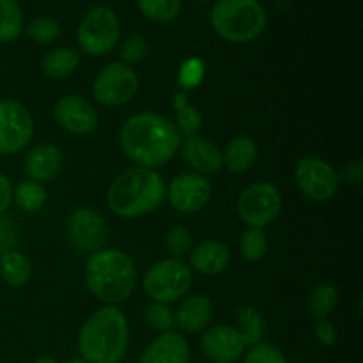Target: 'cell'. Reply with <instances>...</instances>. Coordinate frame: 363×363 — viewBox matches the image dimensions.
Segmentation results:
<instances>
[{"instance_id":"obj_44","label":"cell","mask_w":363,"mask_h":363,"mask_svg":"<svg viewBox=\"0 0 363 363\" xmlns=\"http://www.w3.org/2000/svg\"><path fill=\"white\" fill-rule=\"evenodd\" d=\"M66 363H87L85 360H69V362H66Z\"/></svg>"},{"instance_id":"obj_38","label":"cell","mask_w":363,"mask_h":363,"mask_svg":"<svg viewBox=\"0 0 363 363\" xmlns=\"http://www.w3.org/2000/svg\"><path fill=\"white\" fill-rule=\"evenodd\" d=\"M315 339H318V342L321 344V346H333L337 340V332L335 328H333V325L330 321H326V319H321V321H318V325H315Z\"/></svg>"},{"instance_id":"obj_27","label":"cell","mask_w":363,"mask_h":363,"mask_svg":"<svg viewBox=\"0 0 363 363\" xmlns=\"http://www.w3.org/2000/svg\"><path fill=\"white\" fill-rule=\"evenodd\" d=\"M13 201L18 208L25 213H38L45 206L46 190L41 183L35 181H23L13 190Z\"/></svg>"},{"instance_id":"obj_7","label":"cell","mask_w":363,"mask_h":363,"mask_svg":"<svg viewBox=\"0 0 363 363\" xmlns=\"http://www.w3.org/2000/svg\"><path fill=\"white\" fill-rule=\"evenodd\" d=\"M194 282V273L186 262L179 259H165L147 269L144 277V291L158 303H170L186 296Z\"/></svg>"},{"instance_id":"obj_23","label":"cell","mask_w":363,"mask_h":363,"mask_svg":"<svg viewBox=\"0 0 363 363\" xmlns=\"http://www.w3.org/2000/svg\"><path fill=\"white\" fill-rule=\"evenodd\" d=\"M30 261L16 250L0 255V275L9 286H25L30 279Z\"/></svg>"},{"instance_id":"obj_41","label":"cell","mask_w":363,"mask_h":363,"mask_svg":"<svg viewBox=\"0 0 363 363\" xmlns=\"http://www.w3.org/2000/svg\"><path fill=\"white\" fill-rule=\"evenodd\" d=\"M172 105H174V108H176V112H177V110L183 108V106H186L188 105L186 92H183V91L177 92V94L174 96V103H172Z\"/></svg>"},{"instance_id":"obj_10","label":"cell","mask_w":363,"mask_h":363,"mask_svg":"<svg viewBox=\"0 0 363 363\" xmlns=\"http://www.w3.org/2000/svg\"><path fill=\"white\" fill-rule=\"evenodd\" d=\"M298 188L314 202H326L339 191V174L319 156H305L294 170Z\"/></svg>"},{"instance_id":"obj_22","label":"cell","mask_w":363,"mask_h":363,"mask_svg":"<svg viewBox=\"0 0 363 363\" xmlns=\"http://www.w3.org/2000/svg\"><path fill=\"white\" fill-rule=\"evenodd\" d=\"M80 64V53L74 48H55L45 55L41 62L43 73L52 80H64L71 77Z\"/></svg>"},{"instance_id":"obj_30","label":"cell","mask_w":363,"mask_h":363,"mask_svg":"<svg viewBox=\"0 0 363 363\" xmlns=\"http://www.w3.org/2000/svg\"><path fill=\"white\" fill-rule=\"evenodd\" d=\"M27 35L32 41L39 43V45H52V43H55L59 39L60 25L53 18H38V20H34L27 27Z\"/></svg>"},{"instance_id":"obj_24","label":"cell","mask_w":363,"mask_h":363,"mask_svg":"<svg viewBox=\"0 0 363 363\" xmlns=\"http://www.w3.org/2000/svg\"><path fill=\"white\" fill-rule=\"evenodd\" d=\"M23 32V13L16 0H0V45L16 41Z\"/></svg>"},{"instance_id":"obj_16","label":"cell","mask_w":363,"mask_h":363,"mask_svg":"<svg viewBox=\"0 0 363 363\" xmlns=\"http://www.w3.org/2000/svg\"><path fill=\"white\" fill-rule=\"evenodd\" d=\"M181 156L197 174H215L222 169V151L204 137H188L181 144Z\"/></svg>"},{"instance_id":"obj_31","label":"cell","mask_w":363,"mask_h":363,"mask_svg":"<svg viewBox=\"0 0 363 363\" xmlns=\"http://www.w3.org/2000/svg\"><path fill=\"white\" fill-rule=\"evenodd\" d=\"M194 247V236L184 225H176L167 234V250L170 252L172 259H179L190 254Z\"/></svg>"},{"instance_id":"obj_42","label":"cell","mask_w":363,"mask_h":363,"mask_svg":"<svg viewBox=\"0 0 363 363\" xmlns=\"http://www.w3.org/2000/svg\"><path fill=\"white\" fill-rule=\"evenodd\" d=\"M34 363H57V362L53 360V358H50V357H39Z\"/></svg>"},{"instance_id":"obj_5","label":"cell","mask_w":363,"mask_h":363,"mask_svg":"<svg viewBox=\"0 0 363 363\" xmlns=\"http://www.w3.org/2000/svg\"><path fill=\"white\" fill-rule=\"evenodd\" d=\"M209 20L223 41L245 45L264 32L268 16L259 0H216Z\"/></svg>"},{"instance_id":"obj_39","label":"cell","mask_w":363,"mask_h":363,"mask_svg":"<svg viewBox=\"0 0 363 363\" xmlns=\"http://www.w3.org/2000/svg\"><path fill=\"white\" fill-rule=\"evenodd\" d=\"M342 179L346 181L347 184L358 186L363 179V163L360 162L347 163V165L342 169Z\"/></svg>"},{"instance_id":"obj_8","label":"cell","mask_w":363,"mask_h":363,"mask_svg":"<svg viewBox=\"0 0 363 363\" xmlns=\"http://www.w3.org/2000/svg\"><path fill=\"white\" fill-rule=\"evenodd\" d=\"M236 209L248 227L264 229L282 211V194L269 181H259L241 191Z\"/></svg>"},{"instance_id":"obj_14","label":"cell","mask_w":363,"mask_h":363,"mask_svg":"<svg viewBox=\"0 0 363 363\" xmlns=\"http://www.w3.org/2000/svg\"><path fill=\"white\" fill-rule=\"evenodd\" d=\"M201 350L213 363H236L243 357L247 344L234 326L216 325L202 333Z\"/></svg>"},{"instance_id":"obj_29","label":"cell","mask_w":363,"mask_h":363,"mask_svg":"<svg viewBox=\"0 0 363 363\" xmlns=\"http://www.w3.org/2000/svg\"><path fill=\"white\" fill-rule=\"evenodd\" d=\"M241 254L247 261H261L268 252V236H266L264 229H254L248 227L243 233L240 241Z\"/></svg>"},{"instance_id":"obj_13","label":"cell","mask_w":363,"mask_h":363,"mask_svg":"<svg viewBox=\"0 0 363 363\" xmlns=\"http://www.w3.org/2000/svg\"><path fill=\"white\" fill-rule=\"evenodd\" d=\"M106 236L108 229L101 213L91 208H80L71 213L67 220V240L77 250L94 254L101 250Z\"/></svg>"},{"instance_id":"obj_28","label":"cell","mask_w":363,"mask_h":363,"mask_svg":"<svg viewBox=\"0 0 363 363\" xmlns=\"http://www.w3.org/2000/svg\"><path fill=\"white\" fill-rule=\"evenodd\" d=\"M181 0H138V9L155 23H170L181 13Z\"/></svg>"},{"instance_id":"obj_33","label":"cell","mask_w":363,"mask_h":363,"mask_svg":"<svg viewBox=\"0 0 363 363\" xmlns=\"http://www.w3.org/2000/svg\"><path fill=\"white\" fill-rule=\"evenodd\" d=\"M204 80V62L201 59H188L183 62L179 73H177V82L183 92L194 91Z\"/></svg>"},{"instance_id":"obj_34","label":"cell","mask_w":363,"mask_h":363,"mask_svg":"<svg viewBox=\"0 0 363 363\" xmlns=\"http://www.w3.org/2000/svg\"><path fill=\"white\" fill-rule=\"evenodd\" d=\"M149 53V43L144 35L140 34H130L121 45V57H123L124 64H137L145 59Z\"/></svg>"},{"instance_id":"obj_21","label":"cell","mask_w":363,"mask_h":363,"mask_svg":"<svg viewBox=\"0 0 363 363\" xmlns=\"http://www.w3.org/2000/svg\"><path fill=\"white\" fill-rule=\"evenodd\" d=\"M257 160V145L250 137H236L225 145L222 152V165L230 172L243 174L254 167Z\"/></svg>"},{"instance_id":"obj_17","label":"cell","mask_w":363,"mask_h":363,"mask_svg":"<svg viewBox=\"0 0 363 363\" xmlns=\"http://www.w3.org/2000/svg\"><path fill=\"white\" fill-rule=\"evenodd\" d=\"M190 346L186 339L176 332H163L142 353L138 363H188Z\"/></svg>"},{"instance_id":"obj_19","label":"cell","mask_w":363,"mask_h":363,"mask_svg":"<svg viewBox=\"0 0 363 363\" xmlns=\"http://www.w3.org/2000/svg\"><path fill=\"white\" fill-rule=\"evenodd\" d=\"M213 301L204 294H195L183 300L174 312V321L183 332L199 333L204 332L213 319Z\"/></svg>"},{"instance_id":"obj_35","label":"cell","mask_w":363,"mask_h":363,"mask_svg":"<svg viewBox=\"0 0 363 363\" xmlns=\"http://www.w3.org/2000/svg\"><path fill=\"white\" fill-rule=\"evenodd\" d=\"M174 126L177 128L179 135L183 133L184 137H195V135L201 131L202 126V116L195 106H183L181 110H177L176 116V124Z\"/></svg>"},{"instance_id":"obj_37","label":"cell","mask_w":363,"mask_h":363,"mask_svg":"<svg viewBox=\"0 0 363 363\" xmlns=\"http://www.w3.org/2000/svg\"><path fill=\"white\" fill-rule=\"evenodd\" d=\"M18 243V227L13 218L2 215L0 216V255L6 252L14 250V245Z\"/></svg>"},{"instance_id":"obj_20","label":"cell","mask_w":363,"mask_h":363,"mask_svg":"<svg viewBox=\"0 0 363 363\" xmlns=\"http://www.w3.org/2000/svg\"><path fill=\"white\" fill-rule=\"evenodd\" d=\"M229 264L230 250L222 241H202L190 254V266L201 275H220L229 268Z\"/></svg>"},{"instance_id":"obj_3","label":"cell","mask_w":363,"mask_h":363,"mask_svg":"<svg viewBox=\"0 0 363 363\" xmlns=\"http://www.w3.org/2000/svg\"><path fill=\"white\" fill-rule=\"evenodd\" d=\"M165 199V183L152 169L131 167L121 172L110 184L106 204L110 211L123 218H140L149 215Z\"/></svg>"},{"instance_id":"obj_4","label":"cell","mask_w":363,"mask_h":363,"mask_svg":"<svg viewBox=\"0 0 363 363\" xmlns=\"http://www.w3.org/2000/svg\"><path fill=\"white\" fill-rule=\"evenodd\" d=\"M85 284L98 300L108 305L123 303L137 287V268L121 250L101 248L87 259Z\"/></svg>"},{"instance_id":"obj_6","label":"cell","mask_w":363,"mask_h":363,"mask_svg":"<svg viewBox=\"0 0 363 363\" xmlns=\"http://www.w3.org/2000/svg\"><path fill=\"white\" fill-rule=\"evenodd\" d=\"M121 39V23L116 11L96 6L82 18L77 28V43L87 55H108Z\"/></svg>"},{"instance_id":"obj_12","label":"cell","mask_w":363,"mask_h":363,"mask_svg":"<svg viewBox=\"0 0 363 363\" xmlns=\"http://www.w3.org/2000/svg\"><path fill=\"white\" fill-rule=\"evenodd\" d=\"M169 204L183 215L197 213L209 204L213 195L211 183L202 174L186 172L174 177L165 186Z\"/></svg>"},{"instance_id":"obj_18","label":"cell","mask_w":363,"mask_h":363,"mask_svg":"<svg viewBox=\"0 0 363 363\" xmlns=\"http://www.w3.org/2000/svg\"><path fill=\"white\" fill-rule=\"evenodd\" d=\"M62 152L57 145L39 144L27 155L23 170L30 181L45 183V181L55 179L60 170H62Z\"/></svg>"},{"instance_id":"obj_25","label":"cell","mask_w":363,"mask_h":363,"mask_svg":"<svg viewBox=\"0 0 363 363\" xmlns=\"http://www.w3.org/2000/svg\"><path fill=\"white\" fill-rule=\"evenodd\" d=\"M236 319L240 328H236L238 332L243 337L245 344L248 346H255V344L262 342V337H264L266 325L264 318H262L261 312L255 307H240L236 312Z\"/></svg>"},{"instance_id":"obj_9","label":"cell","mask_w":363,"mask_h":363,"mask_svg":"<svg viewBox=\"0 0 363 363\" xmlns=\"http://www.w3.org/2000/svg\"><path fill=\"white\" fill-rule=\"evenodd\" d=\"M138 77L128 64L110 62L103 67L92 84V94L105 106H123L135 98Z\"/></svg>"},{"instance_id":"obj_11","label":"cell","mask_w":363,"mask_h":363,"mask_svg":"<svg viewBox=\"0 0 363 363\" xmlns=\"http://www.w3.org/2000/svg\"><path fill=\"white\" fill-rule=\"evenodd\" d=\"M34 135L28 110L14 99H0V155H16Z\"/></svg>"},{"instance_id":"obj_1","label":"cell","mask_w":363,"mask_h":363,"mask_svg":"<svg viewBox=\"0 0 363 363\" xmlns=\"http://www.w3.org/2000/svg\"><path fill=\"white\" fill-rule=\"evenodd\" d=\"M124 155L137 167L158 169L169 163L181 147V135L174 123L155 112L131 116L119 131Z\"/></svg>"},{"instance_id":"obj_32","label":"cell","mask_w":363,"mask_h":363,"mask_svg":"<svg viewBox=\"0 0 363 363\" xmlns=\"http://www.w3.org/2000/svg\"><path fill=\"white\" fill-rule=\"evenodd\" d=\"M145 323L149 325V328L156 330V332H170V328L176 323L174 321V311L169 307V303L155 301L145 311Z\"/></svg>"},{"instance_id":"obj_40","label":"cell","mask_w":363,"mask_h":363,"mask_svg":"<svg viewBox=\"0 0 363 363\" xmlns=\"http://www.w3.org/2000/svg\"><path fill=\"white\" fill-rule=\"evenodd\" d=\"M13 202V184L4 174H0V216L9 209Z\"/></svg>"},{"instance_id":"obj_43","label":"cell","mask_w":363,"mask_h":363,"mask_svg":"<svg viewBox=\"0 0 363 363\" xmlns=\"http://www.w3.org/2000/svg\"><path fill=\"white\" fill-rule=\"evenodd\" d=\"M191 2H197V4H208V2H211V0H191Z\"/></svg>"},{"instance_id":"obj_2","label":"cell","mask_w":363,"mask_h":363,"mask_svg":"<svg viewBox=\"0 0 363 363\" xmlns=\"http://www.w3.org/2000/svg\"><path fill=\"white\" fill-rule=\"evenodd\" d=\"M130 344L126 315L117 307L96 311L82 326L78 350L87 363H119Z\"/></svg>"},{"instance_id":"obj_36","label":"cell","mask_w":363,"mask_h":363,"mask_svg":"<svg viewBox=\"0 0 363 363\" xmlns=\"http://www.w3.org/2000/svg\"><path fill=\"white\" fill-rule=\"evenodd\" d=\"M243 363H289L286 354L275 347L273 344L259 342L250 347L247 354H245Z\"/></svg>"},{"instance_id":"obj_26","label":"cell","mask_w":363,"mask_h":363,"mask_svg":"<svg viewBox=\"0 0 363 363\" xmlns=\"http://www.w3.org/2000/svg\"><path fill=\"white\" fill-rule=\"evenodd\" d=\"M339 303V291L332 284H319L308 296V308L318 321L326 319Z\"/></svg>"},{"instance_id":"obj_15","label":"cell","mask_w":363,"mask_h":363,"mask_svg":"<svg viewBox=\"0 0 363 363\" xmlns=\"http://www.w3.org/2000/svg\"><path fill=\"white\" fill-rule=\"evenodd\" d=\"M53 117L60 128L73 135H87L98 126V112L87 99L77 94L62 96L53 105Z\"/></svg>"}]
</instances>
